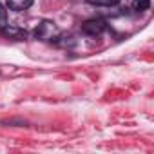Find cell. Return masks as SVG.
<instances>
[{"mask_svg":"<svg viewBox=\"0 0 154 154\" xmlns=\"http://www.w3.org/2000/svg\"><path fill=\"white\" fill-rule=\"evenodd\" d=\"M35 38L44 40V42H56V40L60 38V29H58L53 22L44 20V22H40V24L36 26V29H35Z\"/></svg>","mask_w":154,"mask_h":154,"instance_id":"1","label":"cell"},{"mask_svg":"<svg viewBox=\"0 0 154 154\" xmlns=\"http://www.w3.org/2000/svg\"><path fill=\"white\" fill-rule=\"evenodd\" d=\"M107 29V24L103 22V20H87V22H84L82 24V33L84 35H87V36H100V35H103V31Z\"/></svg>","mask_w":154,"mask_h":154,"instance_id":"2","label":"cell"},{"mask_svg":"<svg viewBox=\"0 0 154 154\" xmlns=\"http://www.w3.org/2000/svg\"><path fill=\"white\" fill-rule=\"evenodd\" d=\"M0 33H2L6 38H11V40H24L26 38V31L24 29L9 26V24H6L4 27H0Z\"/></svg>","mask_w":154,"mask_h":154,"instance_id":"3","label":"cell"},{"mask_svg":"<svg viewBox=\"0 0 154 154\" xmlns=\"http://www.w3.org/2000/svg\"><path fill=\"white\" fill-rule=\"evenodd\" d=\"M33 6V0H8V8L13 11H26Z\"/></svg>","mask_w":154,"mask_h":154,"instance_id":"4","label":"cell"},{"mask_svg":"<svg viewBox=\"0 0 154 154\" xmlns=\"http://www.w3.org/2000/svg\"><path fill=\"white\" fill-rule=\"evenodd\" d=\"M87 4L91 6H100V8H112V6H118L120 0H85Z\"/></svg>","mask_w":154,"mask_h":154,"instance_id":"5","label":"cell"},{"mask_svg":"<svg viewBox=\"0 0 154 154\" xmlns=\"http://www.w3.org/2000/svg\"><path fill=\"white\" fill-rule=\"evenodd\" d=\"M150 8V0H132V9L141 13V11H147Z\"/></svg>","mask_w":154,"mask_h":154,"instance_id":"6","label":"cell"},{"mask_svg":"<svg viewBox=\"0 0 154 154\" xmlns=\"http://www.w3.org/2000/svg\"><path fill=\"white\" fill-rule=\"evenodd\" d=\"M8 24V9L0 4V27H4Z\"/></svg>","mask_w":154,"mask_h":154,"instance_id":"7","label":"cell"}]
</instances>
